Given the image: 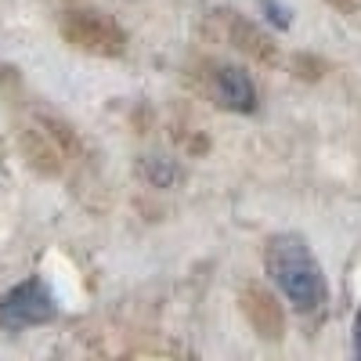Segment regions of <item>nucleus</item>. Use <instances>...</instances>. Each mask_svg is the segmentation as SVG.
Segmentation results:
<instances>
[{
	"mask_svg": "<svg viewBox=\"0 0 361 361\" xmlns=\"http://www.w3.org/2000/svg\"><path fill=\"white\" fill-rule=\"evenodd\" d=\"M264 267H267L271 282L282 289V296L300 314H314L325 307V300H329L325 271L304 235H296V231L271 235L264 246Z\"/></svg>",
	"mask_w": 361,
	"mask_h": 361,
	"instance_id": "1",
	"label": "nucleus"
},
{
	"mask_svg": "<svg viewBox=\"0 0 361 361\" xmlns=\"http://www.w3.org/2000/svg\"><path fill=\"white\" fill-rule=\"evenodd\" d=\"M54 314H58L54 296L40 279H25L0 296V325H4L8 333L47 325V322H54Z\"/></svg>",
	"mask_w": 361,
	"mask_h": 361,
	"instance_id": "3",
	"label": "nucleus"
},
{
	"mask_svg": "<svg viewBox=\"0 0 361 361\" xmlns=\"http://www.w3.org/2000/svg\"><path fill=\"white\" fill-rule=\"evenodd\" d=\"M33 127L62 152V159L66 163H80V159H87V141H83V134L73 127V119H66L62 112H54V109H33Z\"/></svg>",
	"mask_w": 361,
	"mask_h": 361,
	"instance_id": "7",
	"label": "nucleus"
},
{
	"mask_svg": "<svg viewBox=\"0 0 361 361\" xmlns=\"http://www.w3.org/2000/svg\"><path fill=\"white\" fill-rule=\"evenodd\" d=\"M238 307H243L250 329L260 340H271V343L282 340V333H286V311H282V304L275 300L271 289H264L257 282L243 286V293H238Z\"/></svg>",
	"mask_w": 361,
	"mask_h": 361,
	"instance_id": "4",
	"label": "nucleus"
},
{
	"mask_svg": "<svg viewBox=\"0 0 361 361\" xmlns=\"http://www.w3.org/2000/svg\"><path fill=\"white\" fill-rule=\"evenodd\" d=\"M329 4H333L336 11H343V15H350V11L361 4V0H329Z\"/></svg>",
	"mask_w": 361,
	"mask_h": 361,
	"instance_id": "12",
	"label": "nucleus"
},
{
	"mask_svg": "<svg viewBox=\"0 0 361 361\" xmlns=\"http://www.w3.org/2000/svg\"><path fill=\"white\" fill-rule=\"evenodd\" d=\"M18 148H22V156H25V163L33 166L37 173H44V177H54V173H62L66 170V159H62V152L29 123V127H22L18 130Z\"/></svg>",
	"mask_w": 361,
	"mask_h": 361,
	"instance_id": "8",
	"label": "nucleus"
},
{
	"mask_svg": "<svg viewBox=\"0 0 361 361\" xmlns=\"http://www.w3.org/2000/svg\"><path fill=\"white\" fill-rule=\"evenodd\" d=\"M214 18L221 25V40L224 44H231L235 51H243L246 58H253V62H275L279 51H275L271 37L257 22H250L246 15H238V11H217Z\"/></svg>",
	"mask_w": 361,
	"mask_h": 361,
	"instance_id": "5",
	"label": "nucleus"
},
{
	"mask_svg": "<svg viewBox=\"0 0 361 361\" xmlns=\"http://www.w3.org/2000/svg\"><path fill=\"white\" fill-rule=\"evenodd\" d=\"M58 33L66 44H73L83 54L94 58H119L127 51V33L116 18H109L105 11L94 8H69L58 18Z\"/></svg>",
	"mask_w": 361,
	"mask_h": 361,
	"instance_id": "2",
	"label": "nucleus"
},
{
	"mask_svg": "<svg viewBox=\"0 0 361 361\" xmlns=\"http://www.w3.org/2000/svg\"><path fill=\"white\" fill-rule=\"evenodd\" d=\"M354 354H357V361H361V307H357V314H354Z\"/></svg>",
	"mask_w": 361,
	"mask_h": 361,
	"instance_id": "11",
	"label": "nucleus"
},
{
	"mask_svg": "<svg viewBox=\"0 0 361 361\" xmlns=\"http://www.w3.org/2000/svg\"><path fill=\"white\" fill-rule=\"evenodd\" d=\"M141 173L148 177V185L170 188L173 180H177V163L173 159H163V156H145L141 159Z\"/></svg>",
	"mask_w": 361,
	"mask_h": 361,
	"instance_id": "9",
	"label": "nucleus"
},
{
	"mask_svg": "<svg viewBox=\"0 0 361 361\" xmlns=\"http://www.w3.org/2000/svg\"><path fill=\"white\" fill-rule=\"evenodd\" d=\"M260 8L267 11V18L275 22L279 29H286V25H289V8H282L279 0H260Z\"/></svg>",
	"mask_w": 361,
	"mask_h": 361,
	"instance_id": "10",
	"label": "nucleus"
},
{
	"mask_svg": "<svg viewBox=\"0 0 361 361\" xmlns=\"http://www.w3.org/2000/svg\"><path fill=\"white\" fill-rule=\"evenodd\" d=\"M209 80H214V98L228 109V112H257V83L250 80V73H243L238 66H228V62H217L214 73H209Z\"/></svg>",
	"mask_w": 361,
	"mask_h": 361,
	"instance_id": "6",
	"label": "nucleus"
}]
</instances>
